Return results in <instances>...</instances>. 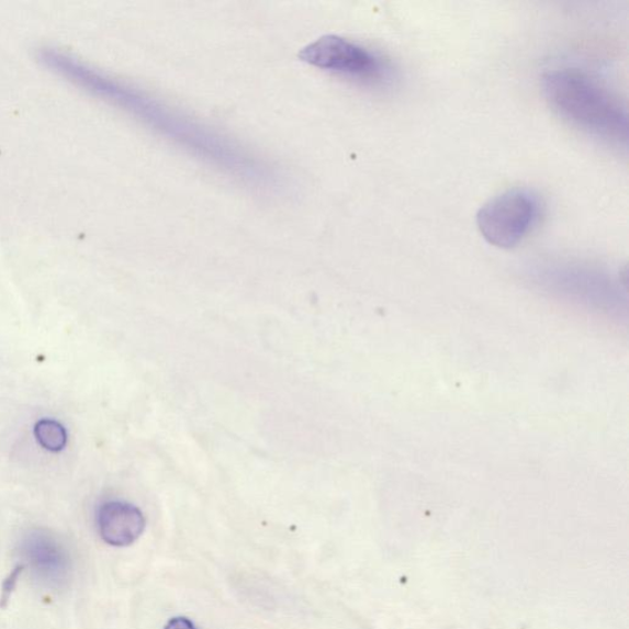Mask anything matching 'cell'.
<instances>
[{
	"mask_svg": "<svg viewBox=\"0 0 629 629\" xmlns=\"http://www.w3.org/2000/svg\"><path fill=\"white\" fill-rule=\"evenodd\" d=\"M41 65L89 94L125 111L142 125L194 158L212 165L229 177L257 190L271 191L282 184L270 164L239 143L192 119L148 92L92 68L74 55L57 48L38 50Z\"/></svg>",
	"mask_w": 629,
	"mask_h": 629,
	"instance_id": "cell-1",
	"label": "cell"
},
{
	"mask_svg": "<svg viewBox=\"0 0 629 629\" xmlns=\"http://www.w3.org/2000/svg\"><path fill=\"white\" fill-rule=\"evenodd\" d=\"M542 88L550 106L574 127L608 142H627V110L599 80L562 68L546 74Z\"/></svg>",
	"mask_w": 629,
	"mask_h": 629,
	"instance_id": "cell-2",
	"label": "cell"
},
{
	"mask_svg": "<svg viewBox=\"0 0 629 629\" xmlns=\"http://www.w3.org/2000/svg\"><path fill=\"white\" fill-rule=\"evenodd\" d=\"M540 213L536 195L524 189L508 190L484 203L478 213L483 239L499 249H512L531 232Z\"/></svg>",
	"mask_w": 629,
	"mask_h": 629,
	"instance_id": "cell-3",
	"label": "cell"
},
{
	"mask_svg": "<svg viewBox=\"0 0 629 629\" xmlns=\"http://www.w3.org/2000/svg\"><path fill=\"white\" fill-rule=\"evenodd\" d=\"M297 57L308 66L352 80L374 81L383 76V64L375 54L338 35L317 38Z\"/></svg>",
	"mask_w": 629,
	"mask_h": 629,
	"instance_id": "cell-4",
	"label": "cell"
},
{
	"mask_svg": "<svg viewBox=\"0 0 629 629\" xmlns=\"http://www.w3.org/2000/svg\"><path fill=\"white\" fill-rule=\"evenodd\" d=\"M97 525L102 540L115 548H126L141 538L146 518L136 505L109 501L100 505Z\"/></svg>",
	"mask_w": 629,
	"mask_h": 629,
	"instance_id": "cell-5",
	"label": "cell"
},
{
	"mask_svg": "<svg viewBox=\"0 0 629 629\" xmlns=\"http://www.w3.org/2000/svg\"><path fill=\"white\" fill-rule=\"evenodd\" d=\"M30 553L34 555L33 563L37 570H46L47 573L60 572L66 565L65 553L60 544L49 538L48 535L36 532L30 536L27 541Z\"/></svg>",
	"mask_w": 629,
	"mask_h": 629,
	"instance_id": "cell-6",
	"label": "cell"
},
{
	"mask_svg": "<svg viewBox=\"0 0 629 629\" xmlns=\"http://www.w3.org/2000/svg\"><path fill=\"white\" fill-rule=\"evenodd\" d=\"M34 435L41 447L53 452L64 450L68 442L66 428L55 419L44 418L38 420Z\"/></svg>",
	"mask_w": 629,
	"mask_h": 629,
	"instance_id": "cell-7",
	"label": "cell"
},
{
	"mask_svg": "<svg viewBox=\"0 0 629 629\" xmlns=\"http://www.w3.org/2000/svg\"><path fill=\"white\" fill-rule=\"evenodd\" d=\"M164 629H198V627L189 618L175 617Z\"/></svg>",
	"mask_w": 629,
	"mask_h": 629,
	"instance_id": "cell-8",
	"label": "cell"
}]
</instances>
